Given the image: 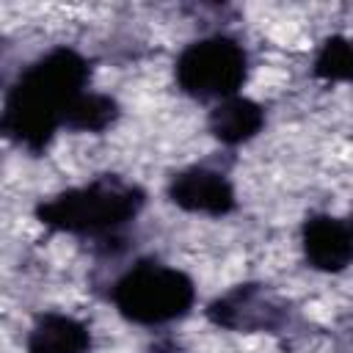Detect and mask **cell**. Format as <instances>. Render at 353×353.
I'll list each match as a JSON object with an SVG mask.
<instances>
[{
  "instance_id": "12",
  "label": "cell",
  "mask_w": 353,
  "mask_h": 353,
  "mask_svg": "<svg viewBox=\"0 0 353 353\" xmlns=\"http://www.w3.org/2000/svg\"><path fill=\"white\" fill-rule=\"evenodd\" d=\"M350 226H353V218H350Z\"/></svg>"
},
{
  "instance_id": "3",
  "label": "cell",
  "mask_w": 353,
  "mask_h": 353,
  "mask_svg": "<svg viewBox=\"0 0 353 353\" xmlns=\"http://www.w3.org/2000/svg\"><path fill=\"white\" fill-rule=\"evenodd\" d=\"M116 312L143 328H160L190 314L196 303L193 279L160 259H138L110 287Z\"/></svg>"
},
{
  "instance_id": "5",
  "label": "cell",
  "mask_w": 353,
  "mask_h": 353,
  "mask_svg": "<svg viewBox=\"0 0 353 353\" xmlns=\"http://www.w3.org/2000/svg\"><path fill=\"white\" fill-rule=\"evenodd\" d=\"M207 320L237 334H276L290 323V306L265 284H237L207 303Z\"/></svg>"
},
{
  "instance_id": "9",
  "label": "cell",
  "mask_w": 353,
  "mask_h": 353,
  "mask_svg": "<svg viewBox=\"0 0 353 353\" xmlns=\"http://www.w3.org/2000/svg\"><path fill=\"white\" fill-rule=\"evenodd\" d=\"M28 353H88L91 331L83 320L63 312H41L25 339Z\"/></svg>"
},
{
  "instance_id": "6",
  "label": "cell",
  "mask_w": 353,
  "mask_h": 353,
  "mask_svg": "<svg viewBox=\"0 0 353 353\" xmlns=\"http://www.w3.org/2000/svg\"><path fill=\"white\" fill-rule=\"evenodd\" d=\"M165 196L174 207L190 215L226 218L237 210V193L232 179L212 165H188L168 176Z\"/></svg>"
},
{
  "instance_id": "7",
  "label": "cell",
  "mask_w": 353,
  "mask_h": 353,
  "mask_svg": "<svg viewBox=\"0 0 353 353\" xmlns=\"http://www.w3.org/2000/svg\"><path fill=\"white\" fill-rule=\"evenodd\" d=\"M301 251L312 270L342 273L353 265V226L328 212L306 215L301 223Z\"/></svg>"
},
{
  "instance_id": "8",
  "label": "cell",
  "mask_w": 353,
  "mask_h": 353,
  "mask_svg": "<svg viewBox=\"0 0 353 353\" xmlns=\"http://www.w3.org/2000/svg\"><path fill=\"white\" fill-rule=\"evenodd\" d=\"M265 127V108L243 94L215 102L207 116L210 135L223 146H243L254 141Z\"/></svg>"
},
{
  "instance_id": "2",
  "label": "cell",
  "mask_w": 353,
  "mask_h": 353,
  "mask_svg": "<svg viewBox=\"0 0 353 353\" xmlns=\"http://www.w3.org/2000/svg\"><path fill=\"white\" fill-rule=\"evenodd\" d=\"M146 207V190L119 174H99L83 185L41 199L36 221L52 232L94 243H119L121 232Z\"/></svg>"
},
{
  "instance_id": "10",
  "label": "cell",
  "mask_w": 353,
  "mask_h": 353,
  "mask_svg": "<svg viewBox=\"0 0 353 353\" xmlns=\"http://www.w3.org/2000/svg\"><path fill=\"white\" fill-rule=\"evenodd\" d=\"M121 116V108L119 102L110 97V94H102V91H85L74 108L69 110L66 116V130L72 132H91V135H99L105 130H110Z\"/></svg>"
},
{
  "instance_id": "11",
  "label": "cell",
  "mask_w": 353,
  "mask_h": 353,
  "mask_svg": "<svg viewBox=\"0 0 353 353\" xmlns=\"http://www.w3.org/2000/svg\"><path fill=\"white\" fill-rule=\"evenodd\" d=\"M312 74L323 83H350L353 85V39L347 36H328L314 61Z\"/></svg>"
},
{
  "instance_id": "4",
  "label": "cell",
  "mask_w": 353,
  "mask_h": 353,
  "mask_svg": "<svg viewBox=\"0 0 353 353\" xmlns=\"http://www.w3.org/2000/svg\"><path fill=\"white\" fill-rule=\"evenodd\" d=\"M248 80V52L226 33H210L190 41L174 61L176 88L199 102H223L237 97Z\"/></svg>"
},
{
  "instance_id": "1",
  "label": "cell",
  "mask_w": 353,
  "mask_h": 353,
  "mask_svg": "<svg viewBox=\"0 0 353 353\" xmlns=\"http://www.w3.org/2000/svg\"><path fill=\"white\" fill-rule=\"evenodd\" d=\"M91 61L66 44H58L19 69L3 97L0 130L30 154L47 152L74 102L91 91Z\"/></svg>"
}]
</instances>
